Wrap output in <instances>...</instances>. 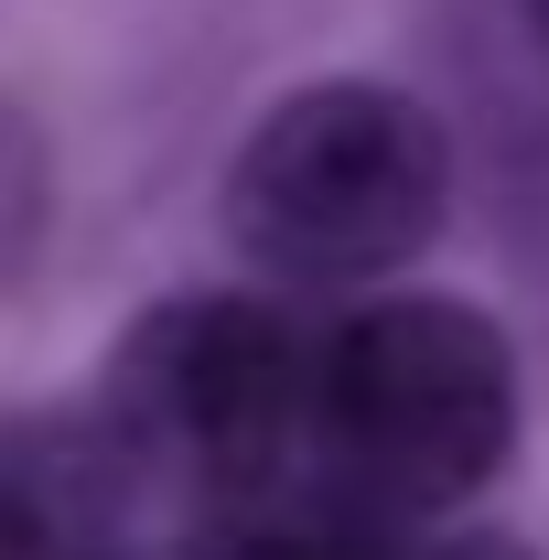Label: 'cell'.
<instances>
[{
	"label": "cell",
	"instance_id": "cell-1",
	"mask_svg": "<svg viewBox=\"0 0 549 560\" xmlns=\"http://www.w3.org/2000/svg\"><path fill=\"white\" fill-rule=\"evenodd\" d=\"M517 453V346L453 291H377L313 335L302 475L377 528L475 506Z\"/></svg>",
	"mask_w": 549,
	"mask_h": 560
},
{
	"label": "cell",
	"instance_id": "cell-4",
	"mask_svg": "<svg viewBox=\"0 0 549 560\" xmlns=\"http://www.w3.org/2000/svg\"><path fill=\"white\" fill-rule=\"evenodd\" d=\"M173 517L151 506L97 410L0 420V560H162Z\"/></svg>",
	"mask_w": 549,
	"mask_h": 560
},
{
	"label": "cell",
	"instance_id": "cell-6",
	"mask_svg": "<svg viewBox=\"0 0 549 560\" xmlns=\"http://www.w3.org/2000/svg\"><path fill=\"white\" fill-rule=\"evenodd\" d=\"M399 560H528L517 539H495V528H453V539H410Z\"/></svg>",
	"mask_w": 549,
	"mask_h": 560
},
{
	"label": "cell",
	"instance_id": "cell-7",
	"mask_svg": "<svg viewBox=\"0 0 549 560\" xmlns=\"http://www.w3.org/2000/svg\"><path fill=\"white\" fill-rule=\"evenodd\" d=\"M528 22H539V44H549V0H528Z\"/></svg>",
	"mask_w": 549,
	"mask_h": 560
},
{
	"label": "cell",
	"instance_id": "cell-2",
	"mask_svg": "<svg viewBox=\"0 0 549 560\" xmlns=\"http://www.w3.org/2000/svg\"><path fill=\"white\" fill-rule=\"evenodd\" d=\"M442 206H453V140L410 86L377 75L291 86L226 162V237L248 248V270L302 291L410 270L442 237Z\"/></svg>",
	"mask_w": 549,
	"mask_h": 560
},
{
	"label": "cell",
	"instance_id": "cell-3",
	"mask_svg": "<svg viewBox=\"0 0 549 560\" xmlns=\"http://www.w3.org/2000/svg\"><path fill=\"white\" fill-rule=\"evenodd\" d=\"M302 410H313V335L259 291L151 302L119 335L108 388H97V431L130 453V475L173 528L291 486Z\"/></svg>",
	"mask_w": 549,
	"mask_h": 560
},
{
	"label": "cell",
	"instance_id": "cell-5",
	"mask_svg": "<svg viewBox=\"0 0 549 560\" xmlns=\"http://www.w3.org/2000/svg\"><path fill=\"white\" fill-rule=\"evenodd\" d=\"M399 550H410L399 528H377L366 506H344L313 475H291V486L237 495L215 517H184L162 560H399Z\"/></svg>",
	"mask_w": 549,
	"mask_h": 560
}]
</instances>
